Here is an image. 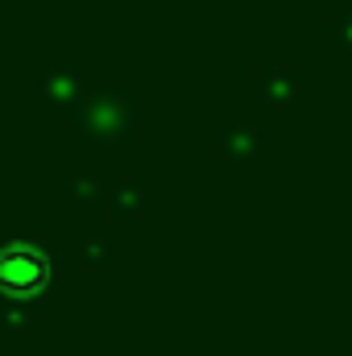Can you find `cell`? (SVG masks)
<instances>
[{"instance_id": "6da1fadb", "label": "cell", "mask_w": 352, "mask_h": 356, "mask_svg": "<svg viewBox=\"0 0 352 356\" xmlns=\"http://www.w3.org/2000/svg\"><path fill=\"white\" fill-rule=\"evenodd\" d=\"M54 277L50 257L38 249V245H8L0 249V294L8 298H29V294H42Z\"/></svg>"}]
</instances>
